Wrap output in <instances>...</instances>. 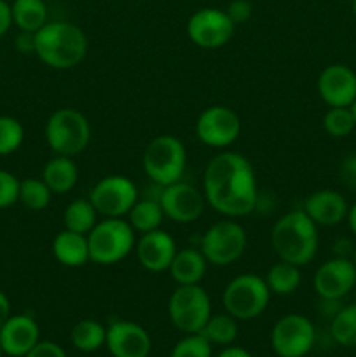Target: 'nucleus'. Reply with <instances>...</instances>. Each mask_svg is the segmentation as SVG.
I'll list each match as a JSON object with an SVG mask.
<instances>
[{
    "mask_svg": "<svg viewBox=\"0 0 356 357\" xmlns=\"http://www.w3.org/2000/svg\"><path fill=\"white\" fill-rule=\"evenodd\" d=\"M202 194L212 209L227 218L250 215L258 202L253 166L241 153H216L205 169Z\"/></svg>",
    "mask_w": 356,
    "mask_h": 357,
    "instance_id": "nucleus-1",
    "label": "nucleus"
},
{
    "mask_svg": "<svg viewBox=\"0 0 356 357\" xmlns=\"http://www.w3.org/2000/svg\"><path fill=\"white\" fill-rule=\"evenodd\" d=\"M271 246L279 260L304 267L311 264L318 253V225L304 213V209L285 213L272 225Z\"/></svg>",
    "mask_w": 356,
    "mask_h": 357,
    "instance_id": "nucleus-2",
    "label": "nucleus"
},
{
    "mask_svg": "<svg viewBox=\"0 0 356 357\" xmlns=\"http://www.w3.org/2000/svg\"><path fill=\"white\" fill-rule=\"evenodd\" d=\"M87 54V37L68 21H47L35 31V56L54 70H70Z\"/></svg>",
    "mask_w": 356,
    "mask_h": 357,
    "instance_id": "nucleus-3",
    "label": "nucleus"
},
{
    "mask_svg": "<svg viewBox=\"0 0 356 357\" xmlns=\"http://www.w3.org/2000/svg\"><path fill=\"white\" fill-rule=\"evenodd\" d=\"M91 261L96 265H115L124 260L136 246V232L128 220L105 218L87 234Z\"/></svg>",
    "mask_w": 356,
    "mask_h": 357,
    "instance_id": "nucleus-4",
    "label": "nucleus"
},
{
    "mask_svg": "<svg viewBox=\"0 0 356 357\" xmlns=\"http://www.w3.org/2000/svg\"><path fill=\"white\" fill-rule=\"evenodd\" d=\"M44 135L56 155L75 157L89 145L91 126L86 115L75 108H58L45 122Z\"/></svg>",
    "mask_w": 356,
    "mask_h": 357,
    "instance_id": "nucleus-5",
    "label": "nucleus"
},
{
    "mask_svg": "<svg viewBox=\"0 0 356 357\" xmlns=\"http://www.w3.org/2000/svg\"><path fill=\"white\" fill-rule=\"evenodd\" d=\"M187 164V150L173 135L156 136L143 152V171L159 187L180 181Z\"/></svg>",
    "mask_w": 356,
    "mask_h": 357,
    "instance_id": "nucleus-6",
    "label": "nucleus"
},
{
    "mask_svg": "<svg viewBox=\"0 0 356 357\" xmlns=\"http://www.w3.org/2000/svg\"><path fill=\"white\" fill-rule=\"evenodd\" d=\"M272 293L262 275L239 274L225 286L222 295L223 309L237 321H251L269 305Z\"/></svg>",
    "mask_w": 356,
    "mask_h": 357,
    "instance_id": "nucleus-7",
    "label": "nucleus"
},
{
    "mask_svg": "<svg viewBox=\"0 0 356 357\" xmlns=\"http://www.w3.org/2000/svg\"><path fill=\"white\" fill-rule=\"evenodd\" d=\"M168 316L171 324L181 333H201L212 317L209 295L199 284L177 286L168 300Z\"/></svg>",
    "mask_w": 356,
    "mask_h": 357,
    "instance_id": "nucleus-8",
    "label": "nucleus"
},
{
    "mask_svg": "<svg viewBox=\"0 0 356 357\" xmlns=\"http://www.w3.org/2000/svg\"><path fill=\"white\" fill-rule=\"evenodd\" d=\"M248 244L246 230L234 220L213 223L199 241V250L206 261L215 267H227L239 260Z\"/></svg>",
    "mask_w": 356,
    "mask_h": 357,
    "instance_id": "nucleus-9",
    "label": "nucleus"
},
{
    "mask_svg": "<svg viewBox=\"0 0 356 357\" xmlns=\"http://www.w3.org/2000/svg\"><path fill=\"white\" fill-rule=\"evenodd\" d=\"M98 215L105 218H122L138 201V188L135 181L122 174H108L101 178L89 192Z\"/></svg>",
    "mask_w": 356,
    "mask_h": 357,
    "instance_id": "nucleus-10",
    "label": "nucleus"
},
{
    "mask_svg": "<svg viewBox=\"0 0 356 357\" xmlns=\"http://www.w3.org/2000/svg\"><path fill=\"white\" fill-rule=\"evenodd\" d=\"M316 342L314 324L302 314H286L272 326L271 347L279 357H304Z\"/></svg>",
    "mask_w": 356,
    "mask_h": 357,
    "instance_id": "nucleus-11",
    "label": "nucleus"
},
{
    "mask_svg": "<svg viewBox=\"0 0 356 357\" xmlns=\"http://www.w3.org/2000/svg\"><path fill=\"white\" fill-rule=\"evenodd\" d=\"M236 24L230 21L225 10L216 7L199 9L188 17L187 37L192 44L202 49H218L234 37Z\"/></svg>",
    "mask_w": 356,
    "mask_h": 357,
    "instance_id": "nucleus-12",
    "label": "nucleus"
},
{
    "mask_svg": "<svg viewBox=\"0 0 356 357\" xmlns=\"http://www.w3.org/2000/svg\"><path fill=\"white\" fill-rule=\"evenodd\" d=\"M241 132V121L236 112L223 105H213L201 112L195 122L199 142L212 149H227Z\"/></svg>",
    "mask_w": 356,
    "mask_h": 357,
    "instance_id": "nucleus-13",
    "label": "nucleus"
},
{
    "mask_svg": "<svg viewBox=\"0 0 356 357\" xmlns=\"http://www.w3.org/2000/svg\"><path fill=\"white\" fill-rule=\"evenodd\" d=\"M159 204L166 218H170L175 223H180V225H187V223L201 218L206 199L199 188L180 180L168 185V187H163V192L159 195Z\"/></svg>",
    "mask_w": 356,
    "mask_h": 357,
    "instance_id": "nucleus-14",
    "label": "nucleus"
},
{
    "mask_svg": "<svg viewBox=\"0 0 356 357\" xmlns=\"http://www.w3.org/2000/svg\"><path fill=\"white\" fill-rule=\"evenodd\" d=\"M356 267L351 258L334 257L313 275V288L321 300H342L355 289Z\"/></svg>",
    "mask_w": 356,
    "mask_h": 357,
    "instance_id": "nucleus-15",
    "label": "nucleus"
},
{
    "mask_svg": "<svg viewBox=\"0 0 356 357\" xmlns=\"http://www.w3.org/2000/svg\"><path fill=\"white\" fill-rule=\"evenodd\" d=\"M318 94L328 107H351L356 100V72L344 63H334L321 70Z\"/></svg>",
    "mask_w": 356,
    "mask_h": 357,
    "instance_id": "nucleus-16",
    "label": "nucleus"
},
{
    "mask_svg": "<svg viewBox=\"0 0 356 357\" xmlns=\"http://www.w3.org/2000/svg\"><path fill=\"white\" fill-rule=\"evenodd\" d=\"M105 345L112 357H149L152 351V340L145 328L122 319L107 328Z\"/></svg>",
    "mask_w": 356,
    "mask_h": 357,
    "instance_id": "nucleus-17",
    "label": "nucleus"
},
{
    "mask_svg": "<svg viewBox=\"0 0 356 357\" xmlns=\"http://www.w3.org/2000/svg\"><path fill=\"white\" fill-rule=\"evenodd\" d=\"M136 258L140 265L149 272H164L170 268L178 248L173 237L166 230H152L140 234L136 241Z\"/></svg>",
    "mask_w": 356,
    "mask_h": 357,
    "instance_id": "nucleus-18",
    "label": "nucleus"
},
{
    "mask_svg": "<svg viewBox=\"0 0 356 357\" xmlns=\"http://www.w3.org/2000/svg\"><path fill=\"white\" fill-rule=\"evenodd\" d=\"M40 342V328L28 314L10 316L0 328V345L3 354L24 357Z\"/></svg>",
    "mask_w": 356,
    "mask_h": 357,
    "instance_id": "nucleus-19",
    "label": "nucleus"
},
{
    "mask_svg": "<svg viewBox=\"0 0 356 357\" xmlns=\"http://www.w3.org/2000/svg\"><path fill=\"white\" fill-rule=\"evenodd\" d=\"M302 209L316 225L334 227L344 222L349 211V204L341 192L323 188V190L313 192L306 199Z\"/></svg>",
    "mask_w": 356,
    "mask_h": 357,
    "instance_id": "nucleus-20",
    "label": "nucleus"
},
{
    "mask_svg": "<svg viewBox=\"0 0 356 357\" xmlns=\"http://www.w3.org/2000/svg\"><path fill=\"white\" fill-rule=\"evenodd\" d=\"M51 251L56 260L68 268L84 267L87 261H91L86 234H77L66 229L61 230L52 239Z\"/></svg>",
    "mask_w": 356,
    "mask_h": 357,
    "instance_id": "nucleus-21",
    "label": "nucleus"
},
{
    "mask_svg": "<svg viewBox=\"0 0 356 357\" xmlns=\"http://www.w3.org/2000/svg\"><path fill=\"white\" fill-rule=\"evenodd\" d=\"M208 265L209 264L206 261L201 250L184 248V250L177 251L168 272H170L171 279L177 282V286L199 284L202 281V278L206 275Z\"/></svg>",
    "mask_w": 356,
    "mask_h": 357,
    "instance_id": "nucleus-22",
    "label": "nucleus"
},
{
    "mask_svg": "<svg viewBox=\"0 0 356 357\" xmlns=\"http://www.w3.org/2000/svg\"><path fill=\"white\" fill-rule=\"evenodd\" d=\"M42 180L52 192V195H63L72 190L79 181V167L73 162V157L56 155L42 169Z\"/></svg>",
    "mask_w": 356,
    "mask_h": 357,
    "instance_id": "nucleus-23",
    "label": "nucleus"
},
{
    "mask_svg": "<svg viewBox=\"0 0 356 357\" xmlns=\"http://www.w3.org/2000/svg\"><path fill=\"white\" fill-rule=\"evenodd\" d=\"M13 10V23L20 28V31L40 30L47 23V6L44 0H14L10 3Z\"/></svg>",
    "mask_w": 356,
    "mask_h": 357,
    "instance_id": "nucleus-24",
    "label": "nucleus"
},
{
    "mask_svg": "<svg viewBox=\"0 0 356 357\" xmlns=\"http://www.w3.org/2000/svg\"><path fill=\"white\" fill-rule=\"evenodd\" d=\"M264 279L267 282L269 291L279 296H286L299 289L300 282H302V274H300V267L279 260L269 268Z\"/></svg>",
    "mask_w": 356,
    "mask_h": 357,
    "instance_id": "nucleus-25",
    "label": "nucleus"
},
{
    "mask_svg": "<svg viewBox=\"0 0 356 357\" xmlns=\"http://www.w3.org/2000/svg\"><path fill=\"white\" fill-rule=\"evenodd\" d=\"M164 220V211L159 199H138L128 213V222L133 230L138 234H147L157 230Z\"/></svg>",
    "mask_w": 356,
    "mask_h": 357,
    "instance_id": "nucleus-26",
    "label": "nucleus"
},
{
    "mask_svg": "<svg viewBox=\"0 0 356 357\" xmlns=\"http://www.w3.org/2000/svg\"><path fill=\"white\" fill-rule=\"evenodd\" d=\"M98 223V211L94 209L93 202L87 199H75L66 206L63 213V225L66 230L77 234H89L93 227Z\"/></svg>",
    "mask_w": 356,
    "mask_h": 357,
    "instance_id": "nucleus-27",
    "label": "nucleus"
},
{
    "mask_svg": "<svg viewBox=\"0 0 356 357\" xmlns=\"http://www.w3.org/2000/svg\"><path fill=\"white\" fill-rule=\"evenodd\" d=\"M72 345L80 352H94L107 342V328L94 319H82L70 331Z\"/></svg>",
    "mask_w": 356,
    "mask_h": 357,
    "instance_id": "nucleus-28",
    "label": "nucleus"
},
{
    "mask_svg": "<svg viewBox=\"0 0 356 357\" xmlns=\"http://www.w3.org/2000/svg\"><path fill=\"white\" fill-rule=\"evenodd\" d=\"M201 335L212 345H227L232 344L237 338V319H234L230 314H215L208 319L205 328L201 330Z\"/></svg>",
    "mask_w": 356,
    "mask_h": 357,
    "instance_id": "nucleus-29",
    "label": "nucleus"
},
{
    "mask_svg": "<svg viewBox=\"0 0 356 357\" xmlns=\"http://www.w3.org/2000/svg\"><path fill=\"white\" fill-rule=\"evenodd\" d=\"M330 333L342 347H356V303L342 307L332 317Z\"/></svg>",
    "mask_w": 356,
    "mask_h": 357,
    "instance_id": "nucleus-30",
    "label": "nucleus"
},
{
    "mask_svg": "<svg viewBox=\"0 0 356 357\" xmlns=\"http://www.w3.org/2000/svg\"><path fill=\"white\" fill-rule=\"evenodd\" d=\"M52 192L42 178H24L20 181V202L30 211H42L49 206Z\"/></svg>",
    "mask_w": 356,
    "mask_h": 357,
    "instance_id": "nucleus-31",
    "label": "nucleus"
},
{
    "mask_svg": "<svg viewBox=\"0 0 356 357\" xmlns=\"http://www.w3.org/2000/svg\"><path fill=\"white\" fill-rule=\"evenodd\" d=\"M356 128L351 107H330L323 115V129L332 138H346Z\"/></svg>",
    "mask_w": 356,
    "mask_h": 357,
    "instance_id": "nucleus-32",
    "label": "nucleus"
},
{
    "mask_svg": "<svg viewBox=\"0 0 356 357\" xmlns=\"http://www.w3.org/2000/svg\"><path fill=\"white\" fill-rule=\"evenodd\" d=\"M24 142V128L17 119L0 115V157H6L20 150Z\"/></svg>",
    "mask_w": 356,
    "mask_h": 357,
    "instance_id": "nucleus-33",
    "label": "nucleus"
},
{
    "mask_svg": "<svg viewBox=\"0 0 356 357\" xmlns=\"http://www.w3.org/2000/svg\"><path fill=\"white\" fill-rule=\"evenodd\" d=\"M170 357H212V344L201 333L185 335L171 349Z\"/></svg>",
    "mask_w": 356,
    "mask_h": 357,
    "instance_id": "nucleus-34",
    "label": "nucleus"
},
{
    "mask_svg": "<svg viewBox=\"0 0 356 357\" xmlns=\"http://www.w3.org/2000/svg\"><path fill=\"white\" fill-rule=\"evenodd\" d=\"M20 202V180L10 171L0 169V209Z\"/></svg>",
    "mask_w": 356,
    "mask_h": 357,
    "instance_id": "nucleus-35",
    "label": "nucleus"
},
{
    "mask_svg": "<svg viewBox=\"0 0 356 357\" xmlns=\"http://www.w3.org/2000/svg\"><path fill=\"white\" fill-rule=\"evenodd\" d=\"M225 13L234 24H243L251 17L253 7H251V3L248 0H230Z\"/></svg>",
    "mask_w": 356,
    "mask_h": 357,
    "instance_id": "nucleus-36",
    "label": "nucleus"
},
{
    "mask_svg": "<svg viewBox=\"0 0 356 357\" xmlns=\"http://www.w3.org/2000/svg\"><path fill=\"white\" fill-rule=\"evenodd\" d=\"M24 357H66V352L54 342H38Z\"/></svg>",
    "mask_w": 356,
    "mask_h": 357,
    "instance_id": "nucleus-37",
    "label": "nucleus"
},
{
    "mask_svg": "<svg viewBox=\"0 0 356 357\" xmlns=\"http://www.w3.org/2000/svg\"><path fill=\"white\" fill-rule=\"evenodd\" d=\"M341 174H342V180H344L346 183L356 192V153L342 160Z\"/></svg>",
    "mask_w": 356,
    "mask_h": 357,
    "instance_id": "nucleus-38",
    "label": "nucleus"
},
{
    "mask_svg": "<svg viewBox=\"0 0 356 357\" xmlns=\"http://www.w3.org/2000/svg\"><path fill=\"white\" fill-rule=\"evenodd\" d=\"M16 49L21 54H35V33L20 31L16 38Z\"/></svg>",
    "mask_w": 356,
    "mask_h": 357,
    "instance_id": "nucleus-39",
    "label": "nucleus"
},
{
    "mask_svg": "<svg viewBox=\"0 0 356 357\" xmlns=\"http://www.w3.org/2000/svg\"><path fill=\"white\" fill-rule=\"evenodd\" d=\"M13 10H10V3L6 0H0V38L9 31L13 26Z\"/></svg>",
    "mask_w": 356,
    "mask_h": 357,
    "instance_id": "nucleus-40",
    "label": "nucleus"
},
{
    "mask_svg": "<svg viewBox=\"0 0 356 357\" xmlns=\"http://www.w3.org/2000/svg\"><path fill=\"white\" fill-rule=\"evenodd\" d=\"M10 317V302L6 293L0 289V328L6 324V321Z\"/></svg>",
    "mask_w": 356,
    "mask_h": 357,
    "instance_id": "nucleus-41",
    "label": "nucleus"
},
{
    "mask_svg": "<svg viewBox=\"0 0 356 357\" xmlns=\"http://www.w3.org/2000/svg\"><path fill=\"white\" fill-rule=\"evenodd\" d=\"M216 357H253V356L243 347H229V345H227V347L223 349V351Z\"/></svg>",
    "mask_w": 356,
    "mask_h": 357,
    "instance_id": "nucleus-42",
    "label": "nucleus"
},
{
    "mask_svg": "<svg viewBox=\"0 0 356 357\" xmlns=\"http://www.w3.org/2000/svg\"><path fill=\"white\" fill-rule=\"evenodd\" d=\"M346 222H348L349 230L353 232V236L356 237V202L353 206H349L348 216H346Z\"/></svg>",
    "mask_w": 356,
    "mask_h": 357,
    "instance_id": "nucleus-43",
    "label": "nucleus"
},
{
    "mask_svg": "<svg viewBox=\"0 0 356 357\" xmlns=\"http://www.w3.org/2000/svg\"><path fill=\"white\" fill-rule=\"evenodd\" d=\"M351 261H353V264H355V267H356V246H355V250H353V255H351Z\"/></svg>",
    "mask_w": 356,
    "mask_h": 357,
    "instance_id": "nucleus-44",
    "label": "nucleus"
},
{
    "mask_svg": "<svg viewBox=\"0 0 356 357\" xmlns=\"http://www.w3.org/2000/svg\"><path fill=\"white\" fill-rule=\"evenodd\" d=\"M351 110H353V115H355V121H356V100H355V103L351 105Z\"/></svg>",
    "mask_w": 356,
    "mask_h": 357,
    "instance_id": "nucleus-45",
    "label": "nucleus"
},
{
    "mask_svg": "<svg viewBox=\"0 0 356 357\" xmlns=\"http://www.w3.org/2000/svg\"><path fill=\"white\" fill-rule=\"evenodd\" d=\"M353 13H355L356 16V0H353Z\"/></svg>",
    "mask_w": 356,
    "mask_h": 357,
    "instance_id": "nucleus-46",
    "label": "nucleus"
},
{
    "mask_svg": "<svg viewBox=\"0 0 356 357\" xmlns=\"http://www.w3.org/2000/svg\"><path fill=\"white\" fill-rule=\"evenodd\" d=\"M2 354H3V351H2V345H0V357H2Z\"/></svg>",
    "mask_w": 356,
    "mask_h": 357,
    "instance_id": "nucleus-47",
    "label": "nucleus"
},
{
    "mask_svg": "<svg viewBox=\"0 0 356 357\" xmlns=\"http://www.w3.org/2000/svg\"><path fill=\"white\" fill-rule=\"evenodd\" d=\"M355 289H356V282H355Z\"/></svg>",
    "mask_w": 356,
    "mask_h": 357,
    "instance_id": "nucleus-48",
    "label": "nucleus"
},
{
    "mask_svg": "<svg viewBox=\"0 0 356 357\" xmlns=\"http://www.w3.org/2000/svg\"><path fill=\"white\" fill-rule=\"evenodd\" d=\"M355 357H356V354H355Z\"/></svg>",
    "mask_w": 356,
    "mask_h": 357,
    "instance_id": "nucleus-49",
    "label": "nucleus"
},
{
    "mask_svg": "<svg viewBox=\"0 0 356 357\" xmlns=\"http://www.w3.org/2000/svg\"><path fill=\"white\" fill-rule=\"evenodd\" d=\"M304 357H306V356H304Z\"/></svg>",
    "mask_w": 356,
    "mask_h": 357,
    "instance_id": "nucleus-50",
    "label": "nucleus"
}]
</instances>
